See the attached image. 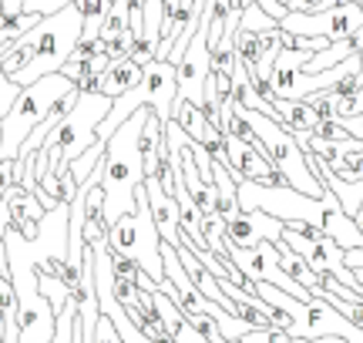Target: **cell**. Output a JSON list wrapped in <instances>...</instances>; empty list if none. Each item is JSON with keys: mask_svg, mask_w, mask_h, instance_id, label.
Instances as JSON below:
<instances>
[{"mask_svg": "<svg viewBox=\"0 0 363 343\" xmlns=\"http://www.w3.org/2000/svg\"><path fill=\"white\" fill-rule=\"evenodd\" d=\"M142 74H145V67L135 64L131 57L115 61V64H111V71H108V74H104V81H101V94H108V98L115 101V98H121L125 91H131V88L142 81Z\"/></svg>", "mask_w": 363, "mask_h": 343, "instance_id": "cell-12", "label": "cell"}, {"mask_svg": "<svg viewBox=\"0 0 363 343\" xmlns=\"http://www.w3.org/2000/svg\"><path fill=\"white\" fill-rule=\"evenodd\" d=\"M94 343H125L121 340V333L115 330V323L104 317V313L98 317V327H94Z\"/></svg>", "mask_w": 363, "mask_h": 343, "instance_id": "cell-28", "label": "cell"}, {"mask_svg": "<svg viewBox=\"0 0 363 343\" xmlns=\"http://www.w3.org/2000/svg\"><path fill=\"white\" fill-rule=\"evenodd\" d=\"M276 256H279V266H283V273H286L289 279H296L299 286H306L310 293L320 286V273H316V269H313V266L306 263L303 256H296V252L289 249L283 239L276 242Z\"/></svg>", "mask_w": 363, "mask_h": 343, "instance_id": "cell-13", "label": "cell"}, {"mask_svg": "<svg viewBox=\"0 0 363 343\" xmlns=\"http://www.w3.org/2000/svg\"><path fill=\"white\" fill-rule=\"evenodd\" d=\"M272 27H279V21H272V17L262 11L259 4H249L246 11H242L239 30H252V34H262V30H272Z\"/></svg>", "mask_w": 363, "mask_h": 343, "instance_id": "cell-23", "label": "cell"}, {"mask_svg": "<svg viewBox=\"0 0 363 343\" xmlns=\"http://www.w3.org/2000/svg\"><path fill=\"white\" fill-rule=\"evenodd\" d=\"M145 118H148V105L138 108L108 138V148H104L101 189H104V223H108V232L115 229V223L121 215L135 212V192L145 182V165H142V152H138Z\"/></svg>", "mask_w": 363, "mask_h": 343, "instance_id": "cell-1", "label": "cell"}, {"mask_svg": "<svg viewBox=\"0 0 363 343\" xmlns=\"http://www.w3.org/2000/svg\"><path fill=\"white\" fill-rule=\"evenodd\" d=\"M104 148H108V142H94V145H91L88 152L81 155V159H74V162H71V175L78 179V185L84 182V179H88L91 172L98 169V162L104 159Z\"/></svg>", "mask_w": 363, "mask_h": 343, "instance_id": "cell-22", "label": "cell"}, {"mask_svg": "<svg viewBox=\"0 0 363 343\" xmlns=\"http://www.w3.org/2000/svg\"><path fill=\"white\" fill-rule=\"evenodd\" d=\"M111 4H115V0H74V7H78L81 17H84V38H98V34H101L104 13H108Z\"/></svg>", "mask_w": 363, "mask_h": 343, "instance_id": "cell-17", "label": "cell"}, {"mask_svg": "<svg viewBox=\"0 0 363 343\" xmlns=\"http://www.w3.org/2000/svg\"><path fill=\"white\" fill-rule=\"evenodd\" d=\"M135 44H138V38H135L131 30H125V34H118V38L104 40V51H108V57H111V61H125V57H131Z\"/></svg>", "mask_w": 363, "mask_h": 343, "instance_id": "cell-26", "label": "cell"}, {"mask_svg": "<svg viewBox=\"0 0 363 343\" xmlns=\"http://www.w3.org/2000/svg\"><path fill=\"white\" fill-rule=\"evenodd\" d=\"M111 105H115V101H111L108 94H101V91H94V94L81 91L78 105L67 111L65 118H61V125L48 135V142L40 145V148H48L51 165H57V162L81 159V155H84V152L98 142V125L108 118Z\"/></svg>", "mask_w": 363, "mask_h": 343, "instance_id": "cell-7", "label": "cell"}, {"mask_svg": "<svg viewBox=\"0 0 363 343\" xmlns=\"http://www.w3.org/2000/svg\"><path fill=\"white\" fill-rule=\"evenodd\" d=\"M0 276H4V273H0Z\"/></svg>", "mask_w": 363, "mask_h": 343, "instance_id": "cell-35", "label": "cell"}, {"mask_svg": "<svg viewBox=\"0 0 363 343\" xmlns=\"http://www.w3.org/2000/svg\"><path fill=\"white\" fill-rule=\"evenodd\" d=\"M172 118L182 125V132L192 135L195 142H202V135H206V115H202V108L195 105V101H175V115Z\"/></svg>", "mask_w": 363, "mask_h": 343, "instance_id": "cell-16", "label": "cell"}, {"mask_svg": "<svg viewBox=\"0 0 363 343\" xmlns=\"http://www.w3.org/2000/svg\"><path fill=\"white\" fill-rule=\"evenodd\" d=\"M343 182H363V142L347 138L343 142V169L337 172Z\"/></svg>", "mask_w": 363, "mask_h": 343, "instance_id": "cell-18", "label": "cell"}, {"mask_svg": "<svg viewBox=\"0 0 363 343\" xmlns=\"http://www.w3.org/2000/svg\"><path fill=\"white\" fill-rule=\"evenodd\" d=\"M27 38L34 44V61L13 78L21 88L48 78V74H57L71 61L78 40L84 38V17H81V11L74 4H67L61 11L40 17V24L34 30H27Z\"/></svg>", "mask_w": 363, "mask_h": 343, "instance_id": "cell-2", "label": "cell"}, {"mask_svg": "<svg viewBox=\"0 0 363 343\" xmlns=\"http://www.w3.org/2000/svg\"><path fill=\"white\" fill-rule=\"evenodd\" d=\"M0 7H4V0H0Z\"/></svg>", "mask_w": 363, "mask_h": 343, "instance_id": "cell-34", "label": "cell"}, {"mask_svg": "<svg viewBox=\"0 0 363 343\" xmlns=\"http://www.w3.org/2000/svg\"><path fill=\"white\" fill-rule=\"evenodd\" d=\"M208 74H212V67H208V30L206 24H199L195 38L189 40V51L179 64V98L175 101H195L202 108V88H206Z\"/></svg>", "mask_w": 363, "mask_h": 343, "instance_id": "cell-8", "label": "cell"}, {"mask_svg": "<svg viewBox=\"0 0 363 343\" xmlns=\"http://www.w3.org/2000/svg\"><path fill=\"white\" fill-rule=\"evenodd\" d=\"M347 57H353V47H350V40L343 38V40H333L326 51H320V54H313L310 57V64L303 67L306 74H320V71H330V67H337V64H343Z\"/></svg>", "mask_w": 363, "mask_h": 343, "instance_id": "cell-15", "label": "cell"}, {"mask_svg": "<svg viewBox=\"0 0 363 343\" xmlns=\"http://www.w3.org/2000/svg\"><path fill=\"white\" fill-rule=\"evenodd\" d=\"M283 229H286L283 219H276V215L262 209H252V212H239V215H233L225 223V239L235 249H252L259 242H279Z\"/></svg>", "mask_w": 363, "mask_h": 343, "instance_id": "cell-9", "label": "cell"}, {"mask_svg": "<svg viewBox=\"0 0 363 343\" xmlns=\"http://www.w3.org/2000/svg\"><path fill=\"white\" fill-rule=\"evenodd\" d=\"M286 11L289 13H320V11H326V0H289Z\"/></svg>", "mask_w": 363, "mask_h": 343, "instance_id": "cell-31", "label": "cell"}, {"mask_svg": "<svg viewBox=\"0 0 363 343\" xmlns=\"http://www.w3.org/2000/svg\"><path fill=\"white\" fill-rule=\"evenodd\" d=\"M306 101L313 105V111H316V118H320V121L333 118V98H330V94H310Z\"/></svg>", "mask_w": 363, "mask_h": 343, "instance_id": "cell-29", "label": "cell"}, {"mask_svg": "<svg viewBox=\"0 0 363 343\" xmlns=\"http://www.w3.org/2000/svg\"><path fill=\"white\" fill-rule=\"evenodd\" d=\"M306 343H343V337H316V340H306Z\"/></svg>", "mask_w": 363, "mask_h": 343, "instance_id": "cell-33", "label": "cell"}, {"mask_svg": "<svg viewBox=\"0 0 363 343\" xmlns=\"http://www.w3.org/2000/svg\"><path fill=\"white\" fill-rule=\"evenodd\" d=\"M283 54V30L272 27L259 34V64H276V57Z\"/></svg>", "mask_w": 363, "mask_h": 343, "instance_id": "cell-24", "label": "cell"}, {"mask_svg": "<svg viewBox=\"0 0 363 343\" xmlns=\"http://www.w3.org/2000/svg\"><path fill=\"white\" fill-rule=\"evenodd\" d=\"M145 185H148V206H152V215H155V225H158V232H162V239L179 246L182 242L179 198L169 196V192L158 185V179H145Z\"/></svg>", "mask_w": 363, "mask_h": 343, "instance_id": "cell-11", "label": "cell"}, {"mask_svg": "<svg viewBox=\"0 0 363 343\" xmlns=\"http://www.w3.org/2000/svg\"><path fill=\"white\" fill-rule=\"evenodd\" d=\"M162 24H165V0H145V38L148 44L162 40Z\"/></svg>", "mask_w": 363, "mask_h": 343, "instance_id": "cell-20", "label": "cell"}, {"mask_svg": "<svg viewBox=\"0 0 363 343\" xmlns=\"http://www.w3.org/2000/svg\"><path fill=\"white\" fill-rule=\"evenodd\" d=\"M175 98H179V67L172 64V61H152V64L145 67L142 81H138L131 91L121 94V98H115L108 118L98 125V142H108V138L145 105L155 108V115L162 125L172 121V115H175Z\"/></svg>", "mask_w": 363, "mask_h": 343, "instance_id": "cell-3", "label": "cell"}, {"mask_svg": "<svg viewBox=\"0 0 363 343\" xmlns=\"http://www.w3.org/2000/svg\"><path fill=\"white\" fill-rule=\"evenodd\" d=\"M67 4H74V0H24V7L27 11H38V13H54V11H61V7H67Z\"/></svg>", "mask_w": 363, "mask_h": 343, "instance_id": "cell-30", "label": "cell"}, {"mask_svg": "<svg viewBox=\"0 0 363 343\" xmlns=\"http://www.w3.org/2000/svg\"><path fill=\"white\" fill-rule=\"evenodd\" d=\"M78 84L71 78H65L61 71L57 74H48V78L27 84L21 98L13 101L11 115L0 121V162H17L21 155V145H24L30 132L38 128L40 121L48 118V111L54 108V101H61L67 91H74Z\"/></svg>", "mask_w": 363, "mask_h": 343, "instance_id": "cell-4", "label": "cell"}, {"mask_svg": "<svg viewBox=\"0 0 363 343\" xmlns=\"http://www.w3.org/2000/svg\"><path fill=\"white\" fill-rule=\"evenodd\" d=\"M246 121H249V128H252V135L259 138L266 159L283 172L296 192L313 196V198L326 196V185L316 179V172H313L310 162H306V152L299 148L296 135L289 132L283 121L269 118V115H259V111H249V108H246Z\"/></svg>", "mask_w": 363, "mask_h": 343, "instance_id": "cell-6", "label": "cell"}, {"mask_svg": "<svg viewBox=\"0 0 363 343\" xmlns=\"http://www.w3.org/2000/svg\"><path fill=\"white\" fill-rule=\"evenodd\" d=\"M125 30H128V7H125V0H115V4L108 7V13H104V24H101V34H98V38L111 40V38H118V34H125Z\"/></svg>", "mask_w": 363, "mask_h": 343, "instance_id": "cell-21", "label": "cell"}, {"mask_svg": "<svg viewBox=\"0 0 363 343\" xmlns=\"http://www.w3.org/2000/svg\"><path fill=\"white\" fill-rule=\"evenodd\" d=\"M276 111H279L283 125L293 135L296 132H313V128H316V121H320L310 101H286V98H279V101H276Z\"/></svg>", "mask_w": 363, "mask_h": 343, "instance_id": "cell-14", "label": "cell"}, {"mask_svg": "<svg viewBox=\"0 0 363 343\" xmlns=\"http://www.w3.org/2000/svg\"><path fill=\"white\" fill-rule=\"evenodd\" d=\"M162 232L155 225V215H152V206H148V185H138L135 192V212L121 215L115 223V229L108 232V246L115 252H125L128 259L142 266L148 276L162 286L165 279V259H162Z\"/></svg>", "mask_w": 363, "mask_h": 343, "instance_id": "cell-5", "label": "cell"}, {"mask_svg": "<svg viewBox=\"0 0 363 343\" xmlns=\"http://www.w3.org/2000/svg\"><path fill=\"white\" fill-rule=\"evenodd\" d=\"M0 57H4V47H0ZM21 91H24V88H21L17 81L7 78V71H4V64H0V121L11 115V108H13V101L21 98Z\"/></svg>", "mask_w": 363, "mask_h": 343, "instance_id": "cell-25", "label": "cell"}, {"mask_svg": "<svg viewBox=\"0 0 363 343\" xmlns=\"http://www.w3.org/2000/svg\"><path fill=\"white\" fill-rule=\"evenodd\" d=\"M313 135L316 138H326V142H347V138H353L343 125H337V121L330 118V121H316V128H313Z\"/></svg>", "mask_w": 363, "mask_h": 343, "instance_id": "cell-27", "label": "cell"}, {"mask_svg": "<svg viewBox=\"0 0 363 343\" xmlns=\"http://www.w3.org/2000/svg\"><path fill=\"white\" fill-rule=\"evenodd\" d=\"M4 198L11 206V229H17L27 239H38V229L44 223V215H48V209L40 206V198L34 192H27L24 185H11Z\"/></svg>", "mask_w": 363, "mask_h": 343, "instance_id": "cell-10", "label": "cell"}, {"mask_svg": "<svg viewBox=\"0 0 363 343\" xmlns=\"http://www.w3.org/2000/svg\"><path fill=\"white\" fill-rule=\"evenodd\" d=\"M235 64H242L246 71L259 64V34H252V30L235 34Z\"/></svg>", "mask_w": 363, "mask_h": 343, "instance_id": "cell-19", "label": "cell"}, {"mask_svg": "<svg viewBox=\"0 0 363 343\" xmlns=\"http://www.w3.org/2000/svg\"><path fill=\"white\" fill-rule=\"evenodd\" d=\"M0 343H7V320H4V303H0Z\"/></svg>", "mask_w": 363, "mask_h": 343, "instance_id": "cell-32", "label": "cell"}]
</instances>
